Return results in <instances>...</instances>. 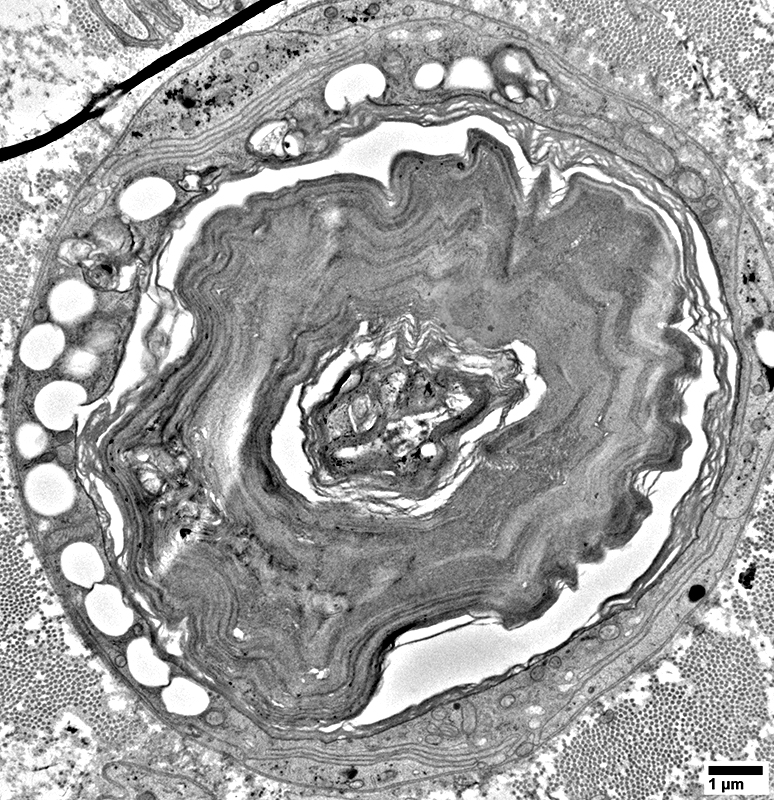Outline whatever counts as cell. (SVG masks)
Here are the masks:
<instances>
[{"instance_id": "6", "label": "cell", "mask_w": 774, "mask_h": 800, "mask_svg": "<svg viewBox=\"0 0 774 800\" xmlns=\"http://www.w3.org/2000/svg\"><path fill=\"white\" fill-rule=\"evenodd\" d=\"M16 445L24 458L32 459L45 451L47 436L37 425L25 424L16 434Z\"/></svg>"}, {"instance_id": "5", "label": "cell", "mask_w": 774, "mask_h": 800, "mask_svg": "<svg viewBox=\"0 0 774 800\" xmlns=\"http://www.w3.org/2000/svg\"><path fill=\"white\" fill-rule=\"evenodd\" d=\"M67 578L81 585H89L104 575V564L97 549L88 542H74L66 546L60 557Z\"/></svg>"}, {"instance_id": "4", "label": "cell", "mask_w": 774, "mask_h": 800, "mask_svg": "<svg viewBox=\"0 0 774 800\" xmlns=\"http://www.w3.org/2000/svg\"><path fill=\"white\" fill-rule=\"evenodd\" d=\"M377 3L363 1L331 2L307 10L290 19L283 29L307 32H332L367 23L382 15Z\"/></svg>"}, {"instance_id": "1", "label": "cell", "mask_w": 774, "mask_h": 800, "mask_svg": "<svg viewBox=\"0 0 774 800\" xmlns=\"http://www.w3.org/2000/svg\"><path fill=\"white\" fill-rule=\"evenodd\" d=\"M677 665L697 692L722 702L750 723L761 725L765 720L766 679L746 639L706 631L679 656Z\"/></svg>"}, {"instance_id": "3", "label": "cell", "mask_w": 774, "mask_h": 800, "mask_svg": "<svg viewBox=\"0 0 774 800\" xmlns=\"http://www.w3.org/2000/svg\"><path fill=\"white\" fill-rule=\"evenodd\" d=\"M24 496L30 508L43 516H57L75 501V487L60 466L44 463L32 468L24 480Z\"/></svg>"}, {"instance_id": "2", "label": "cell", "mask_w": 774, "mask_h": 800, "mask_svg": "<svg viewBox=\"0 0 774 800\" xmlns=\"http://www.w3.org/2000/svg\"><path fill=\"white\" fill-rule=\"evenodd\" d=\"M734 608L752 614L761 631L773 635V489L765 493L753 531L735 566Z\"/></svg>"}]
</instances>
